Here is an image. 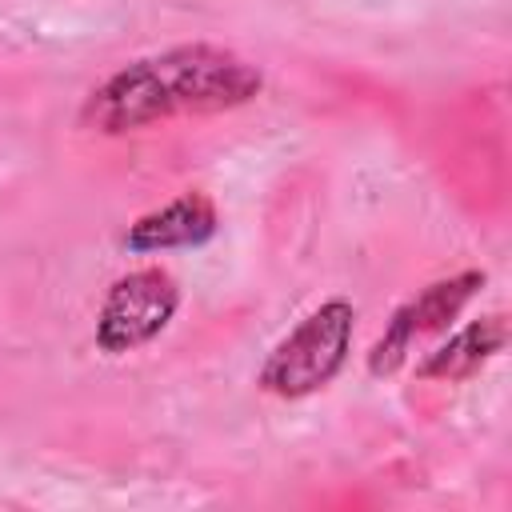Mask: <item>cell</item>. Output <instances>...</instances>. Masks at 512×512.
<instances>
[{
  "label": "cell",
  "instance_id": "cell-1",
  "mask_svg": "<svg viewBox=\"0 0 512 512\" xmlns=\"http://www.w3.org/2000/svg\"><path fill=\"white\" fill-rule=\"evenodd\" d=\"M264 92V72L220 44H176L136 56L104 76L84 108L80 124L100 136H124L180 116H216L252 104Z\"/></svg>",
  "mask_w": 512,
  "mask_h": 512
},
{
  "label": "cell",
  "instance_id": "cell-6",
  "mask_svg": "<svg viewBox=\"0 0 512 512\" xmlns=\"http://www.w3.org/2000/svg\"><path fill=\"white\" fill-rule=\"evenodd\" d=\"M504 340H508V320L500 312L468 320L464 328H456L440 348H432L416 364V376L420 380H440V384L472 380L488 360H496L504 352Z\"/></svg>",
  "mask_w": 512,
  "mask_h": 512
},
{
  "label": "cell",
  "instance_id": "cell-5",
  "mask_svg": "<svg viewBox=\"0 0 512 512\" xmlns=\"http://www.w3.org/2000/svg\"><path fill=\"white\" fill-rule=\"evenodd\" d=\"M216 228H220L216 204L204 192H184V196L144 212L140 220H132L124 232V248L136 256L172 252V248H200L216 236Z\"/></svg>",
  "mask_w": 512,
  "mask_h": 512
},
{
  "label": "cell",
  "instance_id": "cell-2",
  "mask_svg": "<svg viewBox=\"0 0 512 512\" xmlns=\"http://www.w3.org/2000/svg\"><path fill=\"white\" fill-rule=\"evenodd\" d=\"M352 340H356V308H352V300L332 296L320 308H312L268 352L256 384L280 400L312 396L340 376V368L348 364Z\"/></svg>",
  "mask_w": 512,
  "mask_h": 512
},
{
  "label": "cell",
  "instance_id": "cell-4",
  "mask_svg": "<svg viewBox=\"0 0 512 512\" xmlns=\"http://www.w3.org/2000/svg\"><path fill=\"white\" fill-rule=\"evenodd\" d=\"M480 288H484V272H476V268L456 272V276H444V280H432L428 288H420L412 300H404V304L392 312V320H388L384 332L376 336V344H372V352H368V372H372V376H392V372L408 360V352H412L424 336L448 328V324L468 308V300H472Z\"/></svg>",
  "mask_w": 512,
  "mask_h": 512
},
{
  "label": "cell",
  "instance_id": "cell-3",
  "mask_svg": "<svg viewBox=\"0 0 512 512\" xmlns=\"http://www.w3.org/2000/svg\"><path fill=\"white\" fill-rule=\"evenodd\" d=\"M176 308H180V284L172 280V272H164L156 264L132 268L100 300L96 332H92L96 348L108 356L136 352V348L152 344L172 324Z\"/></svg>",
  "mask_w": 512,
  "mask_h": 512
}]
</instances>
